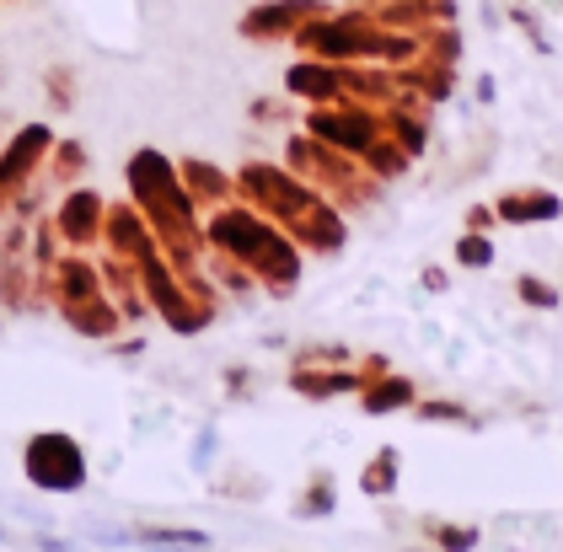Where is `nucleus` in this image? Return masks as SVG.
Returning a JSON list of instances; mask_svg holds the SVG:
<instances>
[{"label": "nucleus", "mask_w": 563, "mask_h": 552, "mask_svg": "<svg viewBox=\"0 0 563 552\" xmlns=\"http://www.w3.org/2000/svg\"><path fill=\"white\" fill-rule=\"evenodd\" d=\"M210 236H216L231 257L253 263L263 279H268L274 296H290V290H296V279H301V257H296L290 242H279V231H274L268 220H258L253 210H220L216 225H210Z\"/></svg>", "instance_id": "f257e3e1"}, {"label": "nucleus", "mask_w": 563, "mask_h": 552, "mask_svg": "<svg viewBox=\"0 0 563 552\" xmlns=\"http://www.w3.org/2000/svg\"><path fill=\"white\" fill-rule=\"evenodd\" d=\"M301 38L306 54H317V59H328V65H360V59H382L387 65L391 54V33L387 22L376 16V11H349V16H322V22H311L296 33Z\"/></svg>", "instance_id": "f03ea898"}, {"label": "nucleus", "mask_w": 563, "mask_h": 552, "mask_svg": "<svg viewBox=\"0 0 563 552\" xmlns=\"http://www.w3.org/2000/svg\"><path fill=\"white\" fill-rule=\"evenodd\" d=\"M22 472L44 494H81L87 488V451H81V440H70L59 429H44V434L27 440Z\"/></svg>", "instance_id": "7ed1b4c3"}, {"label": "nucleus", "mask_w": 563, "mask_h": 552, "mask_svg": "<svg viewBox=\"0 0 563 552\" xmlns=\"http://www.w3.org/2000/svg\"><path fill=\"white\" fill-rule=\"evenodd\" d=\"M306 134H317L322 145H333L344 156H365L382 140V113L360 108V102H328V108L306 113Z\"/></svg>", "instance_id": "20e7f679"}, {"label": "nucleus", "mask_w": 563, "mask_h": 552, "mask_svg": "<svg viewBox=\"0 0 563 552\" xmlns=\"http://www.w3.org/2000/svg\"><path fill=\"white\" fill-rule=\"evenodd\" d=\"M494 220L499 225H553V220H563V194L548 183L510 188V194L494 199Z\"/></svg>", "instance_id": "39448f33"}, {"label": "nucleus", "mask_w": 563, "mask_h": 552, "mask_svg": "<svg viewBox=\"0 0 563 552\" xmlns=\"http://www.w3.org/2000/svg\"><path fill=\"white\" fill-rule=\"evenodd\" d=\"M311 22H322V0H279V5H258L247 16V33L253 38H290Z\"/></svg>", "instance_id": "423d86ee"}, {"label": "nucleus", "mask_w": 563, "mask_h": 552, "mask_svg": "<svg viewBox=\"0 0 563 552\" xmlns=\"http://www.w3.org/2000/svg\"><path fill=\"white\" fill-rule=\"evenodd\" d=\"M419 402V386L408 382L402 371H387V376H376V382L360 386V413L365 419H387V413H408Z\"/></svg>", "instance_id": "0eeeda50"}, {"label": "nucleus", "mask_w": 563, "mask_h": 552, "mask_svg": "<svg viewBox=\"0 0 563 552\" xmlns=\"http://www.w3.org/2000/svg\"><path fill=\"white\" fill-rule=\"evenodd\" d=\"M285 86L306 97V102H344V91H339V65H328V59H301V65H290V76Z\"/></svg>", "instance_id": "6e6552de"}, {"label": "nucleus", "mask_w": 563, "mask_h": 552, "mask_svg": "<svg viewBox=\"0 0 563 552\" xmlns=\"http://www.w3.org/2000/svg\"><path fill=\"white\" fill-rule=\"evenodd\" d=\"M134 548H145V552H210V531H194V526H134Z\"/></svg>", "instance_id": "1a4fd4ad"}, {"label": "nucleus", "mask_w": 563, "mask_h": 552, "mask_svg": "<svg viewBox=\"0 0 563 552\" xmlns=\"http://www.w3.org/2000/svg\"><path fill=\"white\" fill-rule=\"evenodd\" d=\"M397 483H402V451H397V445H382V451L365 462V472H360V494H365V499H391Z\"/></svg>", "instance_id": "9d476101"}, {"label": "nucleus", "mask_w": 563, "mask_h": 552, "mask_svg": "<svg viewBox=\"0 0 563 552\" xmlns=\"http://www.w3.org/2000/svg\"><path fill=\"white\" fill-rule=\"evenodd\" d=\"M290 386L311 397V402H328V397H344V391H360V371H290Z\"/></svg>", "instance_id": "9b49d317"}, {"label": "nucleus", "mask_w": 563, "mask_h": 552, "mask_svg": "<svg viewBox=\"0 0 563 552\" xmlns=\"http://www.w3.org/2000/svg\"><path fill=\"white\" fill-rule=\"evenodd\" d=\"M419 531H424V542H430L434 552H477V542H483V531H477V526L440 520V515H424V520H419Z\"/></svg>", "instance_id": "f8f14e48"}, {"label": "nucleus", "mask_w": 563, "mask_h": 552, "mask_svg": "<svg viewBox=\"0 0 563 552\" xmlns=\"http://www.w3.org/2000/svg\"><path fill=\"white\" fill-rule=\"evenodd\" d=\"M339 510V477L333 472H311L301 505H296V520H322V515Z\"/></svg>", "instance_id": "ddd939ff"}, {"label": "nucleus", "mask_w": 563, "mask_h": 552, "mask_svg": "<svg viewBox=\"0 0 563 552\" xmlns=\"http://www.w3.org/2000/svg\"><path fill=\"white\" fill-rule=\"evenodd\" d=\"M419 424H462V429H483V419H477L467 402H451V397H430V402H413L408 408Z\"/></svg>", "instance_id": "4468645a"}, {"label": "nucleus", "mask_w": 563, "mask_h": 552, "mask_svg": "<svg viewBox=\"0 0 563 552\" xmlns=\"http://www.w3.org/2000/svg\"><path fill=\"white\" fill-rule=\"evenodd\" d=\"M451 257H456V268H467V274H483V268H494V236L488 231H462L456 242H451Z\"/></svg>", "instance_id": "2eb2a0df"}, {"label": "nucleus", "mask_w": 563, "mask_h": 552, "mask_svg": "<svg viewBox=\"0 0 563 552\" xmlns=\"http://www.w3.org/2000/svg\"><path fill=\"white\" fill-rule=\"evenodd\" d=\"M183 177H188V194H194V199L205 194L210 205H220V199L231 194V183H225L216 167H205V162H188V167H183Z\"/></svg>", "instance_id": "dca6fc26"}, {"label": "nucleus", "mask_w": 563, "mask_h": 552, "mask_svg": "<svg viewBox=\"0 0 563 552\" xmlns=\"http://www.w3.org/2000/svg\"><path fill=\"white\" fill-rule=\"evenodd\" d=\"M516 296H520V306H531V311H559V290L542 279V274H520L516 279Z\"/></svg>", "instance_id": "f3484780"}, {"label": "nucleus", "mask_w": 563, "mask_h": 552, "mask_svg": "<svg viewBox=\"0 0 563 552\" xmlns=\"http://www.w3.org/2000/svg\"><path fill=\"white\" fill-rule=\"evenodd\" d=\"M97 220H102V205H97V194H76V199H70V210H65V225H70V236H81V242H87Z\"/></svg>", "instance_id": "a211bd4d"}, {"label": "nucleus", "mask_w": 563, "mask_h": 552, "mask_svg": "<svg viewBox=\"0 0 563 552\" xmlns=\"http://www.w3.org/2000/svg\"><path fill=\"white\" fill-rule=\"evenodd\" d=\"M510 16H516V27H520V33H526V38L537 43V54H548V48H553V43L542 38V27H537V16H531L526 5H510Z\"/></svg>", "instance_id": "6ab92c4d"}, {"label": "nucleus", "mask_w": 563, "mask_h": 552, "mask_svg": "<svg viewBox=\"0 0 563 552\" xmlns=\"http://www.w3.org/2000/svg\"><path fill=\"white\" fill-rule=\"evenodd\" d=\"M210 462H216V424H205V429H199V445H194V467L205 472Z\"/></svg>", "instance_id": "aec40b11"}, {"label": "nucleus", "mask_w": 563, "mask_h": 552, "mask_svg": "<svg viewBox=\"0 0 563 552\" xmlns=\"http://www.w3.org/2000/svg\"><path fill=\"white\" fill-rule=\"evenodd\" d=\"M27 548H38V552H76L81 542H65V537H54V531H38V537H33Z\"/></svg>", "instance_id": "412c9836"}, {"label": "nucleus", "mask_w": 563, "mask_h": 552, "mask_svg": "<svg viewBox=\"0 0 563 552\" xmlns=\"http://www.w3.org/2000/svg\"><path fill=\"white\" fill-rule=\"evenodd\" d=\"M419 279H424V290H430V296H445V290H451V274H445L440 263H430V268H424Z\"/></svg>", "instance_id": "4be33fe9"}, {"label": "nucleus", "mask_w": 563, "mask_h": 552, "mask_svg": "<svg viewBox=\"0 0 563 552\" xmlns=\"http://www.w3.org/2000/svg\"><path fill=\"white\" fill-rule=\"evenodd\" d=\"M488 225H499V220H494V205H473V210H467V231H488Z\"/></svg>", "instance_id": "5701e85b"}, {"label": "nucleus", "mask_w": 563, "mask_h": 552, "mask_svg": "<svg viewBox=\"0 0 563 552\" xmlns=\"http://www.w3.org/2000/svg\"><path fill=\"white\" fill-rule=\"evenodd\" d=\"M0 548H16V537H11V531H5V526H0Z\"/></svg>", "instance_id": "b1692460"}, {"label": "nucleus", "mask_w": 563, "mask_h": 552, "mask_svg": "<svg viewBox=\"0 0 563 552\" xmlns=\"http://www.w3.org/2000/svg\"><path fill=\"white\" fill-rule=\"evenodd\" d=\"M402 552H419V548H402Z\"/></svg>", "instance_id": "393cba45"}]
</instances>
